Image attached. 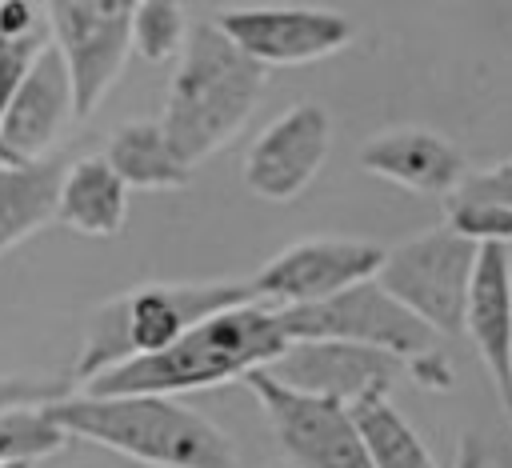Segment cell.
<instances>
[{
    "mask_svg": "<svg viewBox=\"0 0 512 468\" xmlns=\"http://www.w3.org/2000/svg\"><path fill=\"white\" fill-rule=\"evenodd\" d=\"M292 344L280 308L264 300H248L224 308L200 324H192L180 340L152 356L124 360L100 376H92L80 392L96 396H184L200 388H216L228 380H244L260 368H272L280 352Z\"/></svg>",
    "mask_w": 512,
    "mask_h": 468,
    "instance_id": "obj_1",
    "label": "cell"
},
{
    "mask_svg": "<svg viewBox=\"0 0 512 468\" xmlns=\"http://www.w3.org/2000/svg\"><path fill=\"white\" fill-rule=\"evenodd\" d=\"M44 408L68 436L120 452L144 468H236L232 440L176 396L68 392Z\"/></svg>",
    "mask_w": 512,
    "mask_h": 468,
    "instance_id": "obj_2",
    "label": "cell"
},
{
    "mask_svg": "<svg viewBox=\"0 0 512 468\" xmlns=\"http://www.w3.org/2000/svg\"><path fill=\"white\" fill-rule=\"evenodd\" d=\"M264 84L268 68L244 56L216 24H192L168 84L160 128L172 148L196 168L248 124Z\"/></svg>",
    "mask_w": 512,
    "mask_h": 468,
    "instance_id": "obj_3",
    "label": "cell"
},
{
    "mask_svg": "<svg viewBox=\"0 0 512 468\" xmlns=\"http://www.w3.org/2000/svg\"><path fill=\"white\" fill-rule=\"evenodd\" d=\"M252 284L248 280H196V284H140L132 292H120L112 300H104L88 328H84V344L80 356L72 364V380L84 388L92 376L136 360V356H152L160 348H168L172 340H180L192 324L248 304Z\"/></svg>",
    "mask_w": 512,
    "mask_h": 468,
    "instance_id": "obj_4",
    "label": "cell"
},
{
    "mask_svg": "<svg viewBox=\"0 0 512 468\" xmlns=\"http://www.w3.org/2000/svg\"><path fill=\"white\" fill-rule=\"evenodd\" d=\"M476 256L480 248L472 240L440 224L388 248L376 280L436 336H460Z\"/></svg>",
    "mask_w": 512,
    "mask_h": 468,
    "instance_id": "obj_5",
    "label": "cell"
},
{
    "mask_svg": "<svg viewBox=\"0 0 512 468\" xmlns=\"http://www.w3.org/2000/svg\"><path fill=\"white\" fill-rule=\"evenodd\" d=\"M280 320L292 340H348V344L380 348L404 360V368L440 348L436 332L424 320H416L392 292H384L376 276L328 300L280 308Z\"/></svg>",
    "mask_w": 512,
    "mask_h": 468,
    "instance_id": "obj_6",
    "label": "cell"
},
{
    "mask_svg": "<svg viewBox=\"0 0 512 468\" xmlns=\"http://www.w3.org/2000/svg\"><path fill=\"white\" fill-rule=\"evenodd\" d=\"M136 4L140 0H44L48 36L72 72L76 116H92L116 84L132 52Z\"/></svg>",
    "mask_w": 512,
    "mask_h": 468,
    "instance_id": "obj_7",
    "label": "cell"
},
{
    "mask_svg": "<svg viewBox=\"0 0 512 468\" xmlns=\"http://www.w3.org/2000/svg\"><path fill=\"white\" fill-rule=\"evenodd\" d=\"M244 384L252 388L276 432V444L296 468H372L348 404L296 392L264 368L244 376Z\"/></svg>",
    "mask_w": 512,
    "mask_h": 468,
    "instance_id": "obj_8",
    "label": "cell"
},
{
    "mask_svg": "<svg viewBox=\"0 0 512 468\" xmlns=\"http://www.w3.org/2000/svg\"><path fill=\"white\" fill-rule=\"evenodd\" d=\"M244 56L264 68H296L324 56H336L356 40V28L344 12L300 8V4H256L224 8L212 20Z\"/></svg>",
    "mask_w": 512,
    "mask_h": 468,
    "instance_id": "obj_9",
    "label": "cell"
},
{
    "mask_svg": "<svg viewBox=\"0 0 512 468\" xmlns=\"http://www.w3.org/2000/svg\"><path fill=\"white\" fill-rule=\"evenodd\" d=\"M384 264V248L376 240L352 236H304L276 252L248 284L252 296L276 308L328 300L360 280H372Z\"/></svg>",
    "mask_w": 512,
    "mask_h": 468,
    "instance_id": "obj_10",
    "label": "cell"
},
{
    "mask_svg": "<svg viewBox=\"0 0 512 468\" xmlns=\"http://www.w3.org/2000/svg\"><path fill=\"white\" fill-rule=\"evenodd\" d=\"M332 148V116L316 100L284 108L244 152V188L260 200H296L324 168Z\"/></svg>",
    "mask_w": 512,
    "mask_h": 468,
    "instance_id": "obj_11",
    "label": "cell"
},
{
    "mask_svg": "<svg viewBox=\"0 0 512 468\" xmlns=\"http://www.w3.org/2000/svg\"><path fill=\"white\" fill-rule=\"evenodd\" d=\"M264 372H272L296 392L356 404L372 392H392L396 376L404 372V360L348 340H292L280 360Z\"/></svg>",
    "mask_w": 512,
    "mask_h": 468,
    "instance_id": "obj_12",
    "label": "cell"
},
{
    "mask_svg": "<svg viewBox=\"0 0 512 468\" xmlns=\"http://www.w3.org/2000/svg\"><path fill=\"white\" fill-rule=\"evenodd\" d=\"M76 116V88L72 72L56 44H44L32 68L24 72L4 124H0V164H28L52 156L64 128Z\"/></svg>",
    "mask_w": 512,
    "mask_h": 468,
    "instance_id": "obj_13",
    "label": "cell"
},
{
    "mask_svg": "<svg viewBox=\"0 0 512 468\" xmlns=\"http://www.w3.org/2000/svg\"><path fill=\"white\" fill-rule=\"evenodd\" d=\"M360 168L416 196H456L464 184L460 148L432 128H388L360 144Z\"/></svg>",
    "mask_w": 512,
    "mask_h": 468,
    "instance_id": "obj_14",
    "label": "cell"
},
{
    "mask_svg": "<svg viewBox=\"0 0 512 468\" xmlns=\"http://www.w3.org/2000/svg\"><path fill=\"white\" fill-rule=\"evenodd\" d=\"M464 332L512 420V252L500 244H484L476 256Z\"/></svg>",
    "mask_w": 512,
    "mask_h": 468,
    "instance_id": "obj_15",
    "label": "cell"
},
{
    "mask_svg": "<svg viewBox=\"0 0 512 468\" xmlns=\"http://www.w3.org/2000/svg\"><path fill=\"white\" fill-rule=\"evenodd\" d=\"M56 220L80 236H116L128 220V184L112 172L104 156H80L64 168Z\"/></svg>",
    "mask_w": 512,
    "mask_h": 468,
    "instance_id": "obj_16",
    "label": "cell"
},
{
    "mask_svg": "<svg viewBox=\"0 0 512 468\" xmlns=\"http://www.w3.org/2000/svg\"><path fill=\"white\" fill-rule=\"evenodd\" d=\"M64 160L44 156L28 164H0V256L20 240L56 220V196L64 180Z\"/></svg>",
    "mask_w": 512,
    "mask_h": 468,
    "instance_id": "obj_17",
    "label": "cell"
},
{
    "mask_svg": "<svg viewBox=\"0 0 512 468\" xmlns=\"http://www.w3.org/2000/svg\"><path fill=\"white\" fill-rule=\"evenodd\" d=\"M104 160L128 188H184L192 164L172 148L160 120H128L112 132Z\"/></svg>",
    "mask_w": 512,
    "mask_h": 468,
    "instance_id": "obj_18",
    "label": "cell"
},
{
    "mask_svg": "<svg viewBox=\"0 0 512 468\" xmlns=\"http://www.w3.org/2000/svg\"><path fill=\"white\" fill-rule=\"evenodd\" d=\"M356 432L364 440V452L372 468H440L420 432L404 420V412L388 400V392H372L356 404H348Z\"/></svg>",
    "mask_w": 512,
    "mask_h": 468,
    "instance_id": "obj_19",
    "label": "cell"
},
{
    "mask_svg": "<svg viewBox=\"0 0 512 468\" xmlns=\"http://www.w3.org/2000/svg\"><path fill=\"white\" fill-rule=\"evenodd\" d=\"M44 44H52V36L36 20V8L28 0H8L0 8V124H4V112H8L24 72L32 68V60L40 56Z\"/></svg>",
    "mask_w": 512,
    "mask_h": 468,
    "instance_id": "obj_20",
    "label": "cell"
},
{
    "mask_svg": "<svg viewBox=\"0 0 512 468\" xmlns=\"http://www.w3.org/2000/svg\"><path fill=\"white\" fill-rule=\"evenodd\" d=\"M72 436L48 416L44 404H16L0 412V464H36L56 456Z\"/></svg>",
    "mask_w": 512,
    "mask_h": 468,
    "instance_id": "obj_21",
    "label": "cell"
},
{
    "mask_svg": "<svg viewBox=\"0 0 512 468\" xmlns=\"http://www.w3.org/2000/svg\"><path fill=\"white\" fill-rule=\"evenodd\" d=\"M188 16L180 0H140L132 12V52H140L148 64L172 60L188 44Z\"/></svg>",
    "mask_w": 512,
    "mask_h": 468,
    "instance_id": "obj_22",
    "label": "cell"
},
{
    "mask_svg": "<svg viewBox=\"0 0 512 468\" xmlns=\"http://www.w3.org/2000/svg\"><path fill=\"white\" fill-rule=\"evenodd\" d=\"M448 228L460 232L464 240H472L476 248L484 244H500L512 252V208L500 200H464L452 196L448 200Z\"/></svg>",
    "mask_w": 512,
    "mask_h": 468,
    "instance_id": "obj_23",
    "label": "cell"
},
{
    "mask_svg": "<svg viewBox=\"0 0 512 468\" xmlns=\"http://www.w3.org/2000/svg\"><path fill=\"white\" fill-rule=\"evenodd\" d=\"M68 396L64 380H44V376H0V412L16 404H52Z\"/></svg>",
    "mask_w": 512,
    "mask_h": 468,
    "instance_id": "obj_24",
    "label": "cell"
},
{
    "mask_svg": "<svg viewBox=\"0 0 512 468\" xmlns=\"http://www.w3.org/2000/svg\"><path fill=\"white\" fill-rule=\"evenodd\" d=\"M456 196H464V200H500V204L512 208V160L464 176V184L456 188Z\"/></svg>",
    "mask_w": 512,
    "mask_h": 468,
    "instance_id": "obj_25",
    "label": "cell"
},
{
    "mask_svg": "<svg viewBox=\"0 0 512 468\" xmlns=\"http://www.w3.org/2000/svg\"><path fill=\"white\" fill-rule=\"evenodd\" d=\"M404 372H412V380L416 384H424V388H436V392H444V388H452V360L444 356V348H436V352H428V356H420V360H412Z\"/></svg>",
    "mask_w": 512,
    "mask_h": 468,
    "instance_id": "obj_26",
    "label": "cell"
},
{
    "mask_svg": "<svg viewBox=\"0 0 512 468\" xmlns=\"http://www.w3.org/2000/svg\"><path fill=\"white\" fill-rule=\"evenodd\" d=\"M452 468H484V448H480L472 436H464V440H460V448H456Z\"/></svg>",
    "mask_w": 512,
    "mask_h": 468,
    "instance_id": "obj_27",
    "label": "cell"
},
{
    "mask_svg": "<svg viewBox=\"0 0 512 468\" xmlns=\"http://www.w3.org/2000/svg\"><path fill=\"white\" fill-rule=\"evenodd\" d=\"M0 468H32V464H0Z\"/></svg>",
    "mask_w": 512,
    "mask_h": 468,
    "instance_id": "obj_28",
    "label": "cell"
},
{
    "mask_svg": "<svg viewBox=\"0 0 512 468\" xmlns=\"http://www.w3.org/2000/svg\"><path fill=\"white\" fill-rule=\"evenodd\" d=\"M4 4H8V0H0V8H4Z\"/></svg>",
    "mask_w": 512,
    "mask_h": 468,
    "instance_id": "obj_29",
    "label": "cell"
}]
</instances>
